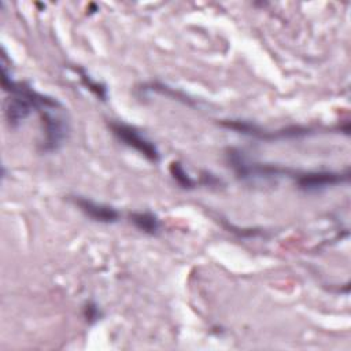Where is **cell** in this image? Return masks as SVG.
<instances>
[{"mask_svg":"<svg viewBox=\"0 0 351 351\" xmlns=\"http://www.w3.org/2000/svg\"><path fill=\"white\" fill-rule=\"evenodd\" d=\"M41 121L44 125L45 138L43 149L47 152L56 151L69 136V121L64 114V107L53 97L48 100L40 110Z\"/></svg>","mask_w":351,"mask_h":351,"instance_id":"obj_1","label":"cell"},{"mask_svg":"<svg viewBox=\"0 0 351 351\" xmlns=\"http://www.w3.org/2000/svg\"><path fill=\"white\" fill-rule=\"evenodd\" d=\"M74 203H75V206L80 207V210L85 215H88L93 221L103 222V223H112L119 219V211L111 206L97 203V202H93V200H89L85 197H80V196L74 199Z\"/></svg>","mask_w":351,"mask_h":351,"instance_id":"obj_4","label":"cell"},{"mask_svg":"<svg viewBox=\"0 0 351 351\" xmlns=\"http://www.w3.org/2000/svg\"><path fill=\"white\" fill-rule=\"evenodd\" d=\"M170 173L174 177V180L182 186V188H193L195 186V181L188 176V173L184 170V167L181 166V163L178 162H173L170 165Z\"/></svg>","mask_w":351,"mask_h":351,"instance_id":"obj_6","label":"cell"},{"mask_svg":"<svg viewBox=\"0 0 351 351\" xmlns=\"http://www.w3.org/2000/svg\"><path fill=\"white\" fill-rule=\"evenodd\" d=\"M82 77V81L85 82V85L89 88V89H92L99 97H101V99H104L106 97V88L104 86H101L100 84H97V82H93L90 78H89V75H86L85 73H82L81 74Z\"/></svg>","mask_w":351,"mask_h":351,"instance_id":"obj_7","label":"cell"},{"mask_svg":"<svg viewBox=\"0 0 351 351\" xmlns=\"http://www.w3.org/2000/svg\"><path fill=\"white\" fill-rule=\"evenodd\" d=\"M295 181L303 191H319L332 185L347 182L350 178L348 170L346 173L337 171H296Z\"/></svg>","mask_w":351,"mask_h":351,"instance_id":"obj_3","label":"cell"},{"mask_svg":"<svg viewBox=\"0 0 351 351\" xmlns=\"http://www.w3.org/2000/svg\"><path fill=\"white\" fill-rule=\"evenodd\" d=\"M110 128L112 133L128 147L134 148L138 151L141 155H144L148 160L151 162H158L159 160V151L155 147V144L149 140H147L138 130L134 128L122 123V122H111Z\"/></svg>","mask_w":351,"mask_h":351,"instance_id":"obj_2","label":"cell"},{"mask_svg":"<svg viewBox=\"0 0 351 351\" xmlns=\"http://www.w3.org/2000/svg\"><path fill=\"white\" fill-rule=\"evenodd\" d=\"M130 221L134 223L137 229H140L144 233L148 234H156L159 230V219L155 214L152 213H133L130 214Z\"/></svg>","mask_w":351,"mask_h":351,"instance_id":"obj_5","label":"cell"}]
</instances>
